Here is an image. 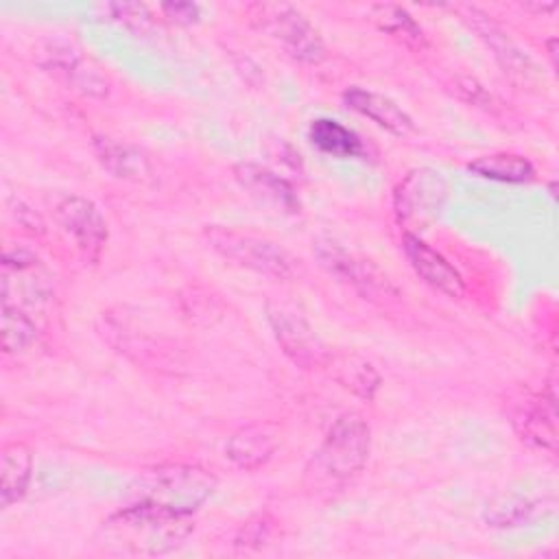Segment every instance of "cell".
Wrapping results in <instances>:
<instances>
[{
	"instance_id": "cell-5",
	"label": "cell",
	"mask_w": 559,
	"mask_h": 559,
	"mask_svg": "<svg viewBox=\"0 0 559 559\" xmlns=\"http://www.w3.org/2000/svg\"><path fill=\"white\" fill-rule=\"evenodd\" d=\"M247 17L290 57L304 63H319L325 57V44L319 31L295 7L286 2H253L247 7Z\"/></svg>"
},
{
	"instance_id": "cell-19",
	"label": "cell",
	"mask_w": 559,
	"mask_h": 559,
	"mask_svg": "<svg viewBox=\"0 0 559 559\" xmlns=\"http://www.w3.org/2000/svg\"><path fill=\"white\" fill-rule=\"evenodd\" d=\"M94 151L105 170L120 179H142L148 175V162L144 153L127 142H118L111 138H96Z\"/></svg>"
},
{
	"instance_id": "cell-26",
	"label": "cell",
	"mask_w": 559,
	"mask_h": 559,
	"mask_svg": "<svg viewBox=\"0 0 559 559\" xmlns=\"http://www.w3.org/2000/svg\"><path fill=\"white\" fill-rule=\"evenodd\" d=\"M273 528H275V522L269 518V513H258L242 524L234 544L238 548H262L271 539Z\"/></svg>"
},
{
	"instance_id": "cell-27",
	"label": "cell",
	"mask_w": 559,
	"mask_h": 559,
	"mask_svg": "<svg viewBox=\"0 0 559 559\" xmlns=\"http://www.w3.org/2000/svg\"><path fill=\"white\" fill-rule=\"evenodd\" d=\"M162 11L177 24H192L199 17V7L192 2H164Z\"/></svg>"
},
{
	"instance_id": "cell-23",
	"label": "cell",
	"mask_w": 559,
	"mask_h": 559,
	"mask_svg": "<svg viewBox=\"0 0 559 559\" xmlns=\"http://www.w3.org/2000/svg\"><path fill=\"white\" fill-rule=\"evenodd\" d=\"M39 336V328L31 312L2 304V349L4 354L26 352Z\"/></svg>"
},
{
	"instance_id": "cell-28",
	"label": "cell",
	"mask_w": 559,
	"mask_h": 559,
	"mask_svg": "<svg viewBox=\"0 0 559 559\" xmlns=\"http://www.w3.org/2000/svg\"><path fill=\"white\" fill-rule=\"evenodd\" d=\"M459 90L465 94V98H467L472 105L491 109V105H493L491 94H489L480 83H476L474 79H463V81L459 83Z\"/></svg>"
},
{
	"instance_id": "cell-25",
	"label": "cell",
	"mask_w": 559,
	"mask_h": 559,
	"mask_svg": "<svg viewBox=\"0 0 559 559\" xmlns=\"http://www.w3.org/2000/svg\"><path fill=\"white\" fill-rule=\"evenodd\" d=\"M103 13L135 33H146L148 28H153V13L146 4L140 2H111L103 7Z\"/></svg>"
},
{
	"instance_id": "cell-6",
	"label": "cell",
	"mask_w": 559,
	"mask_h": 559,
	"mask_svg": "<svg viewBox=\"0 0 559 559\" xmlns=\"http://www.w3.org/2000/svg\"><path fill=\"white\" fill-rule=\"evenodd\" d=\"M314 255L332 277L349 284L362 297H369V299L397 297V288L393 286V282L371 260L345 249L336 240H330V238L317 240Z\"/></svg>"
},
{
	"instance_id": "cell-1",
	"label": "cell",
	"mask_w": 559,
	"mask_h": 559,
	"mask_svg": "<svg viewBox=\"0 0 559 559\" xmlns=\"http://www.w3.org/2000/svg\"><path fill=\"white\" fill-rule=\"evenodd\" d=\"M192 526L190 515L133 500L100 524L98 539L109 552L155 557L179 548Z\"/></svg>"
},
{
	"instance_id": "cell-15",
	"label": "cell",
	"mask_w": 559,
	"mask_h": 559,
	"mask_svg": "<svg viewBox=\"0 0 559 559\" xmlns=\"http://www.w3.org/2000/svg\"><path fill=\"white\" fill-rule=\"evenodd\" d=\"M343 103L356 114L373 120L378 127L386 129L393 135L404 138L415 131L413 118L395 100L378 92H371L365 87H347L343 92Z\"/></svg>"
},
{
	"instance_id": "cell-29",
	"label": "cell",
	"mask_w": 559,
	"mask_h": 559,
	"mask_svg": "<svg viewBox=\"0 0 559 559\" xmlns=\"http://www.w3.org/2000/svg\"><path fill=\"white\" fill-rule=\"evenodd\" d=\"M15 216H17V223L31 231H44V221L39 218V214H35L31 207L22 205L17 201V210H15Z\"/></svg>"
},
{
	"instance_id": "cell-11",
	"label": "cell",
	"mask_w": 559,
	"mask_h": 559,
	"mask_svg": "<svg viewBox=\"0 0 559 559\" xmlns=\"http://www.w3.org/2000/svg\"><path fill=\"white\" fill-rule=\"evenodd\" d=\"M456 11L469 24V28H474V33L483 39V44L491 50V55L498 59V63L504 68V72H509L515 79H524V81L533 74L531 59L493 20H489L487 13H483L480 9L469 7V4L456 7Z\"/></svg>"
},
{
	"instance_id": "cell-3",
	"label": "cell",
	"mask_w": 559,
	"mask_h": 559,
	"mask_svg": "<svg viewBox=\"0 0 559 559\" xmlns=\"http://www.w3.org/2000/svg\"><path fill=\"white\" fill-rule=\"evenodd\" d=\"M214 491V478L197 465H159L138 478L135 500L192 515Z\"/></svg>"
},
{
	"instance_id": "cell-10",
	"label": "cell",
	"mask_w": 559,
	"mask_h": 559,
	"mask_svg": "<svg viewBox=\"0 0 559 559\" xmlns=\"http://www.w3.org/2000/svg\"><path fill=\"white\" fill-rule=\"evenodd\" d=\"M402 249L406 260L411 262L413 271L435 290L459 299L465 295V282L461 273L430 245H426L421 238H417L411 231L402 234Z\"/></svg>"
},
{
	"instance_id": "cell-9",
	"label": "cell",
	"mask_w": 559,
	"mask_h": 559,
	"mask_svg": "<svg viewBox=\"0 0 559 559\" xmlns=\"http://www.w3.org/2000/svg\"><path fill=\"white\" fill-rule=\"evenodd\" d=\"M55 216L81 255L90 262H96L109 238L107 221L100 210L90 199L70 194L57 203Z\"/></svg>"
},
{
	"instance_id": "cell-14",
	"label": "cell",
	"mask_w": 559,
	"mask_h": 559,
	"mask_svg": "<svg viewBox=\"0 0 559 559\" xmlns=\"http://www.w3.org/2000/svg\"><path fill=\"white\" fill-rule=\"evenodd\" d=\"M44 70L50 72L61 83L70 85L72 90H79L90 96H105L107 94V79L94 68L90 61H85L74 48L52 44L48 50V59L41 61Z\"/></svg>"
},
{
	"instance_id": "cell-7",
	"label": "cell",
	"mask_w": 559,
	"mask_h": 559,
	"mask_svg": "<svg viewBox=\"0 0 559 559\" xmlns=\"http://www.w3.org/2000/svg\"><path fill=\"white\" fill-rule=\"evenodd\" d=\"M266 319L282 352L301 369L323 367L330 354L306 317L286 304H266Z\"/></svg>"
},
{
	"instance_id": "cell-20",
	"label": "cell",
	"mask_w": 559,
	"mask_h": 559,
	"mask_svg": "<svg viewBox=\"0 0 559 559\" xmlns=\"http://www.w3.org/2000/svg\"><path fill=\"white\" fill-rule=\"evenodd\" d=\"M544 509H552L550 504L546 507L544 500L522 496V493H500L491 498L485 507V522L496 528H507V526H520L537 518Z\"/></svg>"
},
{
	"instance_id": "cell-13",
	"label": "cell",
	"mask_w": 559,
	"mask_h": 559,
	"mask_svg": "<svg viewBox=\"0 0 559 559\" xmlns=\"http://www.w3.org/2000/svg\"><path fill=\"white\" fill-rule=\"evenodd\" d=\"M280 448V430L271 421H258L236 430L225 443V456L240 469L253 472L266 465Z\"/></svg>"
},
{
	"instance_id": "cell-4",
	"label": "cell",
	"mask_w": 559,
	"mask_h": 559,
	"mask_svg": "<svg viewBox=\"0 0 559 559\" xmlns=\"http://www.w3.org/2000/svg\"><path fill=\"white\" fill-rule=\"evenodd\" d=\"M203 234L216 253L238 266L273 280H295L299 275V260L269 238L218 225L205 227Z\"/></svg>"
},
{
	"instance_id": "cell-2",
	"label": "cell",
	"mask_w": 559,
	"mask_h": 559,
	"mask_svg": "<svg viewBox=\"0 0 559 559\" xmlns=\"http://www.w3.org/2000/svg\"><path fill=\"white\" fill-rule=\"evenodd\" d=\"M371 432L367 421L356 413L341 415L328 430L306 465V487L314 493H332L354 478L367 463Z\"/></svg>"
},
{
	"instance_id": "cell-12",
	"label": "cell",
	"mask_w": 559,
	"mask_h": 559,
	"mask_svg": "<svg viewBox=\"0 0 559 559\" xmlns=\"http://www.w3.org/2000/svg\"><path fill=\"white\" fill-rule=\"evenodd\" d=\"M552 386L537 395H531L520 404L513 415V428L518 430L520 439L528 441L531 445L544 448L555 452L557 448V402H555Z\"/></svg>"
},
{
	"instance_id": "cell-8",
	"label": "cell",
	"mask_w": 559,
	"mask_h": 559,
	"mask_svg": "<svg viewBox=\"0 0 559 559\" xmlns=\"http://www.w3.org/2000/svg\"><path fill=\"white\" fill-rule=\"evenodd\" d=\"M448 197V183L439 170L417 168L408 173L393 192V210L400 225H424Z\"/></svg>"
},
{
	"instance_id": "cell-24",
	"label": "cell",
	"mask_w": 559,
	"mask_h": 559,
	"mask_svg": "<svg viewBox=\"0 0 559 559\" xmlns=\"http://www.w3.org/2000/svg\"><path fill=\"white\" fill-rule=\"evenodd\" d=\"M328 362L334 365V376L345 389H349L356 395L367 397V400L373 397L380 376L367 360H362L358 356H341V358L330 356Z\"/></svg>"
},
{
	"instance_id": "cell-16",
	"label": "cell",
	"mask_w": 559,
	"mask_h": 559,
	"mask_svg": "<svg viewBox=\"0 0 559 559\" xmlns=\"http://www.w3.org/2000/svg\"><path fill=\"white\" fill-rule=\"evenodd\" d=\"M238 183L255 199L282 207V212H299V197L293 186L277 173L258 164H238L234 168Z\"/></svg>"
},
{
	"instance_id": "cell-18",
	"label": "cell",
	"mask_w": 559,
	"mask_h": 559,
	"mask_svg": "<svg viewBox=\"0 0 559 559\" xmlns=\"http://www.w3.org/2000/svg\"><path fill=\"white\" fill-rule=\"evenodd\" d=\"M467 170L476 177L502 183H526L535 177V168L528 157L507 151L480 155L467 164Z\"/></svg>"
},
{
	"instance_id": "cell-17",
	"label": "cell",
	"mask_w": 559,
	"mask_h": 559,
	"mask_svg": "<svg viewBox=\"0 0 559 559\" xmlns=\"http://www.w3.org/2000/svg\"><path fill=\"white\" fill-rule=\"evenodd\" d=\"M33 476V452L28 445L13 441L0 452V504L2 509L22 500Z\"/></svg>"
},
{
	"instance_id": "cell-21",
	"label": "cell",
	"mask_w": 559,
	"mask_h": 559,
	"mask_svg": "<svg viewBox=\"0 0 559 559\" xmlns=\"http://www.w3.org/2000/svg\"><path fill=\"white\" fill-rule=\"evenodd\" d=\"M310 142L325 155L334 157H356L362 153V142L360 138L341 124L338 120L332 118H317L312 120L308 129Z\"/></svg>"
},
{
	"instance_id": "cell-22",
	"label": "cell",
	"mask_w": 559,
	"mask_h": 559,
	"mask_svg": "<svg viewBox=\"0 0 559 559\" xmlns=\"http://www.w3.org/2000/svg\"><path fill=\"white\" fill-rule=\"evenodd\" d=\"M371 17L380 26V31H384L400 44H404L413 50H421L426 46L424 28L415 22V17L404 7L376 4V7H371Z\"/></svg>"
}]
</instances>
